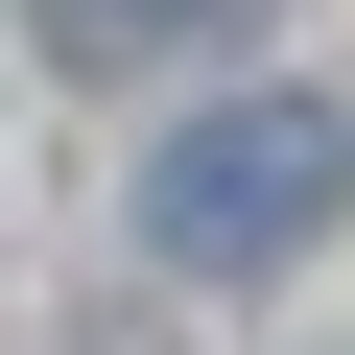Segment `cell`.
Here are the masks:
<instances>
[{
    "instance_id": "obj_1",
    "label": "cell",
    "mask_w": 355,
    "mask_h": 355,
    "mask_svg": "<svg viewBox=\"0 0 355 355\" xmlns=\"http://www.w3.org/2000/svg\"><path fill=\"white\" fill-rule=\"evenodd\" d=\"M331 190H355V142L308 119V95H237V119H190L142 166V261H190V284H284L308 237H331Z\"/></svg>"
},
{
    "instance_id": "obj_2",
    "label": "cell",
    "mask_w": 355,
    "mask_h": 355,
    "mask_svg": "<svg viewBox=\"0 0 355 355\" xmlns=\"http://www.w3.org/2000/svg\"><path fill=\"white\" fill-rule=\"evenodd\" d=\"M237 0H24V48L48 71H166V48H214Z\"/></svg>"
}]
</instances>
